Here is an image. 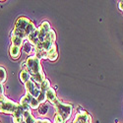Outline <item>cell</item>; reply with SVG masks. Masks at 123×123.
Here are the masks:
<instances>
[{"label": "cell", "mask_w": 123, "mask_h": 123, "mask_svg": "<svg viewBox=\"0 0 123 123\" xmlns=\"http://www.w3.org/2000/svg\"><path fill=\"white\" fill-rule=\"evenodd\" d=\"M23 49H24V51L27 54H31L32 52H35V46H34V44H32L30 42H28V40L24 43Z\"/></svg>", "instance_id": "15"}, {"label": "cell", "mask_w": 123, "mask_h": 123, "mask_svg": "<svg viewBox=\"0 0 123 123\" xmlns=\"http://www.w3.org/2000/svg\"><path fill=\"white\" fill-rule=\"evenodd\" d=\"M37 100L39 101V104H40V105L45 104V101L47 100L45 93H43V92H42V91H40V93H39V95H38V97H37Z\"/></svg>", "instance_id": "21"}, {"label": "cell", "mask_w": 123, "mask_h": 123, "mask_svg": "<svg viewBox=\"0 0 123 123\" xmlns=\"http://www.w3.org/2000/svg\"><path fill=\"white\" fill-rule=\"evenodd\" d=\"M39 105H40V104H39V101L37 100V98H33V99L31 100V102H30L31 109H38Z\"/></svg>", "instance_id": "19"}, {"label": "cell", "mask_w": 123, "mask_h": 123, "mask_svg": "<svg viewBox=\"0 0 123 123\" xmlns=\"http://www.w3.org/2000/svg\"><path fill=\"white\" fill-rule=\"evenodd\" d=\"M19 105L20 104L9 99L7 97L0 96V113H7L13 115Z\"/></svg>", "instance_id": "3"}, {"label": "cell", "mask_w": 123, "mask_h": 123, "mask_svg": "<svg viewBox=\"0 0 123 123\" xmlns=\"http://www.w3.org/2000/svg\"><path fill=\"white\" fill-rule=\"evenodd\" d=\"M6 78H7V73H6L5 68L0 66V83L3 84L6 81Z\"/></svg>", "instance_id": "18"}, {"label": "cell", "mask_w": 123, "mask_h": 123, "mask_svg": "<svg viewBox=\"0 0 123 123\" xmlns=\"http://www.w3.org/2000/svg\"><path fill=\"white\" fill-rule=\"evenodd\" d=\"M33 98H34V97L31 95V94L26 93L25 96H23V97L21 98L19 104L21 105H23V106H25V105H29V106H30V102H31V100L33 99Z\"/></svg>", "instance_id": "12"}, {"label": "cell", "mask_w": 123, "mask_h": 123, "mask_svg": "<svg viewBox=\"0 0 123 123\" xmlns=\"http://www.w3.org/2000/svg\"><path fill=\"white\" fill-rule=\"evenodd\" d=\"M118 8L123 12V1H119L118 2Z\"/></svg>", "instance_id": "26"}, {"label": "cell", "mask_w": 123, "mask_h": 123, "mask_svg": "<svg viewBox=\"0 0 123 123\" xmlns=\"http://www.w3.org/2000/svg\"><path fill=\"white\" fill-rule=\"evenodd\" d=\"M53 107L56 110V114H59L64 119V121H68V119L71 117L73 112V105L71 104H66L63 102L61 99H57L54 104H52Z\"/></svg>", "instance_id": "2"}, {"label": "cell", "mask_w": 123, "mask_h": 123, "mask_svg": "<svg viewBox=\"0 0 123 123\" xmlns=\"http://www.w3.org/2000/svg\"><path fill=\"white\" fill-rule=\"evenodd\" d=\"M50 88H51V86H50V81H49L48 79H46L45 81H43V83L39 85V89H40V91L43 92V93H46L47 90L50 89Z\"/></svg>", "instance_id": "17"}, {"label": "cell", "mask_w": 123, "mask_h": 123, "mask_svg": "<svg viewBox=\"0 0 123 123\" xmlns=\"http://www.w3.org/2000/svg\"><path fill=\"white\" fill-rule=\"evenodd\" d=\"M24 42H25V40L22 39L21 37H16V36H11V44H12V45L21 47V46H23Z\"/></svg>", "instance_id": "14"}, {"label": "cell", "mask_w": 123, "mask_h": 123, "mask_svg": "<svg viewBox=\"0 0 123 123\" xmlns=\"http://www.w3.org/2000/svg\"><path fill=\"white\" fill-rule=\"evenodd\" d=\"M73 123H92V116L86 110L81 109L76 113Z\"/></svg>", "instance_id": "4"}, {"label": "cell", "mask_w": 123, "mask_h": 123, "mask_svg": "<svg viewBox=\"0 0 123 123\" xmlns=\"http://www.w3.org/2000/svg\"><path fill=\"white\" fill-rule=\"evenodd\" d=\"M9 54L13 59H17L20 56V54H21V47H18V46L11 44L9 47Z\"/></svg>", "instance_id": "9"}, {"label": "cell", "mask_w": 123, "mask_h": 123, "mask_svg": "<svg viewBox=\"0 0 123 123\" xmlns=\"http://www.w3.org/2000/svg\"><path fill=\"white\" fill-rule=\"evenodd\" d=\"M53 123H55V122H53Z\"/></svg>", "instance_id": "27"}, {"label": "cell", "mask_w": 123, "mask_h": 123, "mask_svg": "<svg viewBox=\"0 0 123 123\" xmlns=\"http://www.w3.org/2000/svg\"><path fill=\"white\" fill-rule=\"evenodd\" d=\"M13 123H23L24 122V117H12Z\"/></svg>", "instance_id": "23"}, {"label": "cell", "mask_w": 123, "mask_h": 123, "mask_svg": "<svg viewBox=\"0 0 123 123\" xmlns=\"http://www.w3.org/2000/svg\"><path fill=\"white\" fill-rule=\"evenodd\" d=\"M47 59L50 61H56L58 59V52H57V47L55 43L47 51Z\"/></svg>", "instance_id": "7"}, {"label": "cell", "mask_w": 123, "mask_h": 123, "mask_svg": "<svg viewBox=\"0 0 123 123\" xmlns=\"http://www.w3.org/2000/svg\"><path fill=\"white\" fill-rule=\"evenodd\" d=\"M36 123H52L49 119H37Z\"/></svg>", "instance_id": "24"}, {"label": "cell", "mask_w": 123, "mask_h": 123, "mask_svg": "<svg viewBox=\"0 0 123 123\" xmlns=\"http://www.w3.org/2000/svg\"><path fill=\"white\" fill-rule=\"evenodd\" d=\"M44 39H46V40H49V42H51V43H55V40H56V34H55V31L53 30V29H51L49 32L46 34V36H45V38Z\"/></svg>", "instance_id": "16"}, {"label": "cell", "mask_w": 123, "mask_h": 123, "mask_svg": "<svg viewBox=\"0 0 123 123\" xmlns=\"http://www.w3.org/2000/svg\"><path fill=\"white\" fill-rule=\"evenodd\" d=\"M23 117H24V122L25 123H36V121H37L36 117L32 113V109L26 110L24 112V116Z\"/></svg>", "instance_id": "10"}, {"label": "cell", "mask_w": 123, "mask_h": 123, "mask_svg": "<svg viewBox=\"0 0 123 123\" xmlns=\"http://www.w3.org/2000/svg\"><path fill=\"white\" fill-rule=\"evenodd\" d=\"M54 122L55 123H66L62 117H61L59 114H56V113L54 115Z\"/></svg>", "instance_id": "22"}, {"label": "cell", "mask_w": 123, "mask_h": 123, "mask_svg": "<svg viewBox=\"0 0 123 123\" xmlns=\"http://www.w3.org/2000/svg\"><path fill=\"white\" fill-rule=\"evenodd\" d=\"M11 36L19 37H21L22 39H24V40H27V38H28V36H27L25 31L19 30V29H15V28L13 29V31L11 32Z\"/></svg>", "instance_id": "13"}, {"label": "cell", "mask_w": 123, "mask_h": 123, "mask_svg": "<svg viewBox=\"0 0 123 123\" xmlns=\"http://www.w3.org/2000/svg\"><path fill=\"white\" fill-rule=\"evenodd\" d=\"M32 22L29 18L27 17H19L17 20H16V22H15V29H19V30H22V31H25L26 32V30L29 26V24Z\"/></svg>", "instance_id": "6"}, {"label": "cell", "mask_w": 123, "mask_h": 123, "mask_svg": "<svg viewBox=\"0 0 123 123\" xmlns=\"http://www.w3.org/2000/svg\"><path fill=\"white\" fill-rule=\"evenodd\" d=\"M25 88H26V93L31 94L34 98H37L40 93V89L37 87V84L32 80H29L25 84Z\"/></svg>", "instance_id": "5"}, {"label": "cell", "mask_w": 123, "mask_h": 123, "mask_svg": "<svg viewBox=\"0 0 123 123\" xmlns=\"http://www.w3.org/2000/svg\"><path fill=\"white\" fill-rule=\"evenodd\" d=\"M0 96H5L4 95V87H3V84L0 83Z\"/></svg>", "instance_id": "25"}, {"label": "cell", "mask_w": 123, "mask_h": 123, "mask_svg": "<svg viewBox=\"0 0 123 123\" xmlns=\"http://www.w3.org/2000/svg\"><path fill=\"white\" fill-rule=\"evenodd\" d=\"M45 95H46L47 100L50 102L51 105L54 104V102L58 99V98H57V96H56V91H55V89H53L52 87L47 90V92L45 93Z\"/></svg>", "instance_id": "8"}, {"label": "cell", "mask_w": 123, "mask_h": 123, "mask_svg": "<svg viewBox=\"0 0 123 123\" xmlns=\"http://www.w3.org/2000/svg\"><path fill=\"white\" fill-rule=\"evenodd\" d=\"M0 123H1V122H0Z\"/></svg>", "instance_id": "28"}, {"label": "cell", "mask_w": 123, "mask_h": 123, "mask_svg": "<svg viewBox=\"0 0 123 123\" xmlns=\"http://www.w3.org/2000/svg\"><path fill=\"white\" fill-rule=\"evenodd\" d=\"M48 108H49V106H48V105H46V104L40 105L39 107H38V112H39V114H40V115H44V114H46L47 112H48Z\"/></svg>", "instance_id": "20"}, {"label": "cell", "mask_w": 123, "mask_h": 123, "mask_svg": "<svg viewBox=\"0 0 123 123\" xmlns=\"http://www.w3.org/2000/svg\"><path fill=\"white\" fill-rule=\"evenodd\" d=\"M20 80H21V82L24 85L29 80H31V75H30V73L28 72V70L26 68L21 69V72H20Z\"/></svg>", "instance_id": "11"}, {"label": "cell", "mask_w": 123, "mask_h": 123, "mask_svg": "<svg viewBox=\"0 0 123 123\" xmlns=\"http://www.w3.org/2000/svg\"><path fill=\"white\" fill-rule=\"evenodd\" d=\"M25 64H26V69L31 75V80L35 82L37 85V84L40 85L43 81L46 80L39 58H37L35 55H31L26 59Z\"/></svg>", "instance_id": "1"}]
</instances>
